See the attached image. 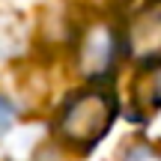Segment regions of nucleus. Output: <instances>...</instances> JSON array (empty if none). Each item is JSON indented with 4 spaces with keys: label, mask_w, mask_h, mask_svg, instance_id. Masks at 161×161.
Masks as SVG:
<instances>
[{
    "label": "nucleus",
    "mask_w": 161,
    "mask_h": 161,
    "mask_svg": "<svg viewBox=\"0 0 161 161\" xmlns=\"http://www.w3.org/2000/svg\"><path fill=\"white\" fill-rule=\"evenodd\" d=\"M122 102L114 84H80L60 102L51 119V137L72 155H90L110 134Z\"/></svg>",
    "instance_id": "1"
},
{
    "label": "nucleus",
    "mask_w": 161,
    "mask_h": 161,
    "mask_svg": "<svg viewBox=\"0 0 161 161\" xmlns=\"http://www.w3.org/2000/svg\"><path fill=\"white\" fill-rule=\"evenodd\" d=\"M69 57L84 84H114L125 63L119 21L114 9H92L80 15Z\"/></svg>",
    "instance_id": "2"
},
{
    "label": "nucleus",
    "mask_w": 161,
    "mask_h": 161,
    "mask_svg": "<svg viewBox=\"0 0 161 161\" xmlns=\"http://www.w3.org/2000/svg\"><path fill=\"white\" fill-rule=\"evenodd\" d=\"M122 36V57L134 69L161 66V0H131L114 9Z\"/></svg>",
    "instance_id": "3"
},
{
    "label": "nucleus",
    "mask_w": 161,
    "mask_h": 161,
    "mask_svg": "<svg viewBox=\"0 0 161 161\" xmlns=\"http://www.w3.org/2000/svg\"><path fill=\"white\" fill-rule=\"evenodd\" d=\"M161 114V66L149 69H134L131 78V96H128L125 116L131 122H152Z\"/></svg>",
    "instance_id": "4"
},
{
    "label": "nucleus",
    "mask_w": 161,
    "mask_h": 161,
    "mask_svg": "<svg viewBox=\"0 0 161 161\" xmlns=\"http://www.w3.org/2000/svg\"><path fill=\"white\" fill-rule=\"evenodd\" d=\"M119 161H161V143L149 137H131L122 146Z\"/></svg>",
    "instance_id": "5"
},
{
    "label": "nucleus",
    "mask_w": 161,
    "mask_h": 161,
    "mask_svg": "<svg viewBox=\"0 0 161 161\" xmlns=\"http://www.w3.org/2000/svg\"><path fill=\"white\" fill-rule=\"evenodd\" d=\"M18 116H21V110H18L15 98H9L6 92H0V143H3L12 131H15Z\"/></svg>",
    "instance_id": "6"
}]
</instances>
